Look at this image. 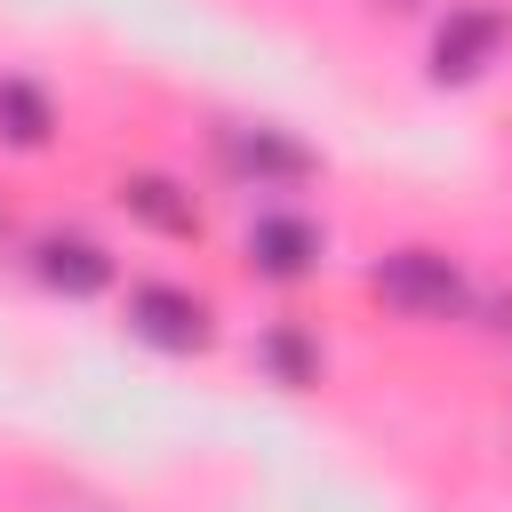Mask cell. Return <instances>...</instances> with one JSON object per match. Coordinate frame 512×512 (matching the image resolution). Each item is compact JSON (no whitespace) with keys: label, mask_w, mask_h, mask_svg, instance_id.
Listing matches in <instances>:
<instances>
[{"label":"cell","mask_w":512,"mask_h":512,"mask_svg":"<svg viewBox=\"0 0 512 512\" xmlns=\"http://www.w3.org/2000/svg\"><path fill=\"white\" fill-rule=\"evenodd\" d=\"M368 288H376L392 312H408V320H464V312H472L464 264H456L448 248H424V240L384 248V256L368 264Z\"/></svg>","instance_id":"6da1fadb"},{"label":"cell","mask_w":512,"mask_h":512,"mask_svg":"<svg viewBox=\"0 0 512 512\" xmlns=\"http://www.w3.org/2000/svg\"><path fill=\"white\" fill-rule=\"evenodd\" d=\"M512 48V8L504 0H456L432 24V88H472L488 80V64Z\"/></svg>","instance_id":"7a4b0ae2"},{"label":"cell","mask_w":512,"mask_h":512,"mask_svg":"<svg viewBox=\"0 0 512 512\" xmlns=\"http://www.w3.org/2000/svg\"><path fill=\"white\" fill-rule=\"evenodd\" d=\"M120 320H128V336H136V344L176 352V360H192V352H208V344H216V304H208V296H192L184 280H136V288H128V304H120Z\"/></svg>","instance_id":"3957f363"},{"label":"cell","mask_w":512,"mask_h":512,"mask_svg":"<svg viewBox=\"0 0 512 512\" xmlns=\"http://www.w3.org/2000/svg\"><path fill=\"white\" fill-rule=\"evenodd\" d=\"M216 152H224V168H232L240 184H304V176L320 168V152H312L304 136L272 128V120H224V128H216Z\"/></svg>","instance_id":"277c9868"},{"label":"cell","mask_w":512,"mask_h":512,"mask_svg":"<svg viewBox=\"0 0 512 512\" xmlns=\"http://www.w3.org/2000/svg\"><path fill=\"white\" fill-rule=\"evenodd\" d=\"M320 256H328V232H320L304 208H264V216H248V272H256V280L296 288V280L320 272Z\"/></svg>","instance_id":"5b68a950"},{"label":"cell","mask_w":512,"mask_h":512,"mask_svg":"<svg viewBox=\"0 0 512 512\" xmlns=\"http://www.w3.org/2000/svg\"><path fill=\"white\" fill-rule=\"evenodd\" d=\"M32 280H40L48 296L88 304V296H104V288L120 280V264H112V248H104V240H88V232L56 224V232H40V240H32Z\"/></svg>","instance_id":"8992f818"},{"label":"cell","mask_w":512,"mask_h":512,"mask_svg":"<svg viewBox=\"0 0 512 512\" xmlns=\"http://www.w3.org/2000/svg\"><path fill=\"white\" fill-rule=\"evenodd\" d=\"M112 200H120L128 224H144V232H160V240H200V232H208L200 200H192L168 168H128V176L112 184Z\"/></svg>","instance_id":"52a82bcc"},{"label":"cell","mask_w":512,"mask_h":512,"mask_svg":"<svg viewBox=\"0 0 512 512\" xmlns=\"http://www.w3.org/2000/svg\"><path fill=\"white\" fill-rule=\"evenodd\" d=\"M256 368H264L280 392H312L328 360H320V336H312L304 320H272V328L256 336Z\"/></svg>","instance_id":"ba28073f"},{"label":"cell","mask_w":512,"mask_h":512,"mask_svg":"<svg viewBox=\"0 0 512 512\" xmlns=\"http://www.w3.org/2000/svg\"><path fill=\"white\" fill-rule=\"evenodd\" d=\"M0 144L8 152H48L56 144V104L24 72H0Z\"/></svg>","instance_id":"9c48e42d"}]
</instances>
